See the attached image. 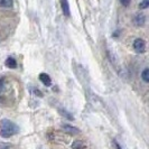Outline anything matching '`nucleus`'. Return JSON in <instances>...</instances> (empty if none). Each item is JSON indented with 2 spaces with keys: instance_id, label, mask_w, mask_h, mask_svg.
<instances>
[{
  "instance_id": "f257e3e1",
  "label": "nucleus",
  "mask_w": 149,
  "mask_h": 149,
  "mask_svg": "<svg viewBox=\"0 0 149 149\" xmlns=\"http://www.w3.org/2000/svg\"><path fill=\"white\" fill-rule=\"evenodd\" d=\"M19 131V128L13 121L8 119H2L0 121V136L3 138H10Z\"/></svg>"
},
{
  "instance_id": "f03ea898",
  "label": "nucleus",
  "mask_w": 149,
  "mask_h": 149,
  "mask_svg": "<svg viewBox=\"0 0 149 149\" xmlns=\"http://www.w3.org/2000/svg\"><path fill=\"white\" fill-rule=\"evenodd\" d=\"M134 49L139 54H142L146 51V42L142 38H137L134 40Z\"/></svg>"
},
{
  "instance_id": "7ed1b4c3",
  "label": "nucleus",
  "mask_w": 149,
  "mask_h": 149,
  "mask_svg": "<svg viewBox=\"0 0 149 149\" xmlns=\"http://www.w3.org/2000/svg\"><path fill=\"white\" fill-rule=\"evenodd\" d=\"M61 8L63 10V14L65 17H70L71 15V11H70V5H68V1L67 0H60Z\"/></svg>"
},
{
  "instance_id": "20e7f679",
  "label": "nucleus",
  "mask_w": 149,
  "mask_h": 149,
  "mask_svg": "<svg viewBox=\"0 0 149 149\" xmlns=\"http://www.w3.org/2000/svg\"><path fill=\"white\" fill-rule=\"evenodd\" d=\"M134 22L136 26H139V27H141L145 25V22H146V17L143 14H138V15H136V17L134 18Z\"/></svg>"
},
{
  "instance_id": "39448f33",
  "label": "nucleus",
  "mask_w": 149,
  "mask_h": 149,
  "mask_svg": "<svg viewBox=\"0 0 149 149\" xmlns=\"http://www.w3.org/2000/svg\"><path fill=\"white\" fill-rule=\"evenodd\" d=\"M63 130L70 134H80V129L73 127V126H70V125H63Z\"/></svg>"
},
{
  "instance_id": "423d86ee",
  "label": "nucleus",
  "mask_w": 149,
  "mask_h": 149,
  "mask_svg": "<svg viewBox=\"0 0 149 149\" xmlns=\"http://www.w3.org/2000/svg\"><path fill=\"white\" fill-rule=\"evenodd\" d=\"M39 80H40V82L43 83L45 86H49L52 84V80H51L49 75L46 74V73H40L39 74Z\"/></svg>"
},
{
  "instance_id": "0eeeda50",
  "label": "nucleus",
  "mask_w": 149,
  "mask_h": 149,
  "mask_svg": "<svg viewBox=\"0 0 149 149\" xmlns=\"http://www.w3.org/2000/svg\"><path fill=\"white\" fill-rule=\"evenodd\" d=\"M5 65L7 67H9V68H16L17 63H16V60L14 57H8L7 60H6V62H5Z\"/></svg>"
},
{
  "instance_id": "6e6552de",
  "label": "nucleus",
  "mask_w": 149,
  "mask_h": 149,
  "mask_svg": "<svg viewBox=\"0 0 149 149\" xmlns=\"http://www.w3.org/2000/svg\"><path fill=\"white\" fill-rule=\"evenodd\" d=\"M14 5V0H0V7L10 8Z\"/></svg>"
},
{
  "instance_id": "1a4fd4ad",
  "label": "nucleus",
  "mask_w": 149,
  "mask_h": 149,
  "mask_svg": "<svg viewBox=\"0 0 149 149\" xmlns=\"http://www.w3.org/2000/svg\"><path fill=\"white\" fill-rule=\"evenodd\" d=\"M141 79L143 80V82H146V83L149 82V68H148V67H146V68L142 71Z\"/></svg>"
},
{
  "instance_id": "9d476101",
  "label": "nucleus",
  "mask_w": 149,
  "mask_h": 149,
  "mask_svg": "<svg viewBox=\"0 0 149 149\" xmlns=\"http://www.w3.org/2000/svg\"><path fill=\"white\" fill-rule=\"evenodd\" d=\"M84 148H85V145L81 140H76L73 143V149H84Z\"/></svg>"
},
{
  "instance_id": "9b49d317",
  "label": "nucleus",
  "mask_w": 149,
  "mask_h": 149,
  "mask_svg": "<svg viewBox=\"0 0 149 149\" xmlns=\"http://www.w3.org/2000/svg\"><path fill=\"white\" fill-rule=\"evenodd\" d=\"M60 112L62 113V114H63V116H64V117H65V118H66V119H70V120L74 119V118L72 117V114H71V113H68V112H66L65 110H63V109H61Z\"/></svg>"
},
{
  "instance_id": "f8f14e48",
  "label": "nucleus",
  "mask_w": 149,
  "mask_h": 149,
  "mask_svg": "<svg viewBox=\"0 0 149 149\" xmlns=\"http://www.w3.org/2000/svg\"><path fill=\"white\" fill-rule=\"evenodd\" d=\"M149 7V0H142L141 2L139 3V8L140 9H146Z\"/></svg>"
},
{
  "instance_id": "ddd939ff",
  "label": "nucleus",
  "mask_w": 149,
  "mask_h": 149,
  "mask_svg": "<svg viewBox=\"0 0 149 149\" xmlns=\"http://www.w3.org/2000/svg\"><path fill=\"white\" fill-rule=\"evenodd\" d=\"M120 2L122 3V6H125V7H128V6L130 5L131 0H120Z\"/></svg>"
},
{
  "instance_id": "4468645a",
  "label": "nucleus",
  "mask_w": 149,
  "mask_h": 149,
  "mask_svg": "<svg viewBox=\"0 0 149 149\" xmlns=\"http://www.w3.org/2000/svg\"><path fill=\"white\" fill-rule=\"evenodd\" d=\"M3 85H5V80L1 79V80H0V93H1V91L3 90Z\"/></svg>"
},
{
  "instance_id": "2eb2a0df",
  "label": "nucleus",
  "mask_w": 149,
  "mask_h": 149,
  "mask_svg": "<svg viewBox=\"0 0 149 149\" xmlns=\"http://www.w3.org/2000/svg\"><path fill=\"white\" fill-rule=\"evenodd\" d=\"M113 145H114V147L117 149H121V147H120V145L118 143V142L116 141V140H113Z\"/></svg>"
},
{
  "instance_id": "dca6fc26",
  "label": "nucleus",
  "mask_w": 149,
  "mask_h": 149,
  "mask_svg": "<svg viewBox=\"0 0 149 149\" xmlns=\"http://www.w3.org/2000/svg\"><path fill=\"white\" fill-rule=\"evenodd\" d=\"M2 149H9V148H7V147H6V148H2Z\"/></svg>"
}]
</instances>
